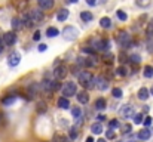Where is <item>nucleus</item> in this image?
I'll return each instance as SVG.
<instances>
[{
  "mask_svg": "<svg viewBox=\"0 0 153 142\" xmlns=\"http://www.w3.org/2000/svg\"><path fill=\"white\" fill-rule=\"evenodd\" d=\"M97 89L98 90H101V92H104V90H107L108 89V80L105 79V77H102V76H100V77H97Z\"/></svg>",
  "mask_w": 153,
  "mask_h": 142,
  "instance_id": "12",
  "label": "nucleus"
},
{
  "mask_svg": "<svg viewBox=\"0 0 153 142\" xmlns=\"http://www.w3.org/2000/svg\"><path fill=\"white\" fill-rule=\"evenodd\" d=\"M108 127H110V130H113V129H116V127H119V121L114 118V120H111L110 123H108Z\"/></svg>",
  "mask_w": 153,
  "mask_h": 142,
  "instance_id": "36",
  "label": "nucleus"
},
{
  "mask_svg": "<svg viewBox=\"0 0 153 142\" xmlns=\"http://www.w3.org/2000/svg\"><path fill=\"white\" fill-rule=\"evenodd\" d=\"M100 25H101L102 28H110V25H111V21H110V18H107V16H104L100 19Z\"/></svg>",
  "mask_w": 153,
  "mask_h": 142,
  "instance_id": "25",
  "label": "nucleus"
},
{
  "mask_svg": "<svg viewBox=\"0 0 153 142\" xmlns=\"http://www.w3.org/2000/svg\"><path fill=\"white\" fill-rule=\"evenodd\" d=\"M40 37H42V34H40V31H34V34H33V40H40Z\"/></svg>",
  "mask_w": 153,
  "mask_h": 142,
  "instance_id": "41",
  "label": "nucleus"
},
{
  "mask_svg": "<svg viewBox=\"0 0 153 142\" xmlns=\"http://www.w3.org/2000/svg\"><path fill=\"white\" fill-rule=\"evenodd\" d=\"M143 124H144V126H150V124H152V117H150V116H149V117H144Z\"/></svg>",
  "mask_w": 153,
  "mask_h": 142,
  "instance_id": "39",
  "label": "nucleus"
},
{
  "mask_svg": "<svg viewBox=\"0 0 153 142\" xmlns=\"http://www.w3.org/2000/svg\"><path fill=\"white\" fill-rule=\"evenodd\" d=\"M53 142H70V139L64 135H55L53 136Z\"/></svg>",
  "mask_w": 153,
  "mask_h": 142,
  "instance_id": "29",
  "label": "nucleus"
},
{
  "mask_svg": "<svg viewBox=\"0 0 153 142\" xmlns=\"http://www.w3.org/2000/svg\"><path fill=\"white\" fill-rule=\"evenodd\" d=\"M97 118H98V121H104V120H105V116H102V114H100V116H98Z\"/></svg>",
  "mask_w": 153,
  "mask_h": 142,
  "instance_id": "47",
  "label": "nucleus"
},
{
  "mask_svg": "<svg viewBox=\"0 0 153 142\" xmlns=\"http://www.w3.org/2000/svg\"><path fill=\"white\" fill-rule=\"evenodd\" d=\"M86 3H88L89 6H95V4H97V0H86Z\"/></svg>",
  "mask_w": 153,
  "mask_h": 142,
  "instance_id": "46",
  "label": "nucleus"
},
{
  "mask_svg": "<svg viewBox=\"0 0 153 142\" xmlns=\"http://www.w3.org/2000/svg\"><path fill=\"white\" fill-rule=\"evenodd\" d=\"M135 1H137V4H138L140 7H147L149 3H150V0H135Z\"/></svg>",
  "mask_w": 153,
  "mask_h": 142,
  "instance_id": "35",
  "label": "nucleus"
},
{
  "mask_svg": "<svg viewBox=\"0 0 153 142\" xmlns=\"http://www.w3.org/2000/svg\"><path fill=\"white\" fill-rule=\"evenodd\" d=\"M86 142H95V141H94L92 136H88V138H86Z\"/></svg>",
  "mask_w": 153,
  "mask_h": 142,
  "instance_id": "48",
  "label": "nucleus"
},
{
  "mask_svg": "<svg viewBox=\"0 0 153 142\" xmlns=\"http://www.w3.org/2000/svg\"><path fill=\"white\" fill-rule=\"evenodd\" d=\"M137 96H138V99H141V101H146V99H149V96H150V93H149V89H146V88H141V89L138 90Z\"/></svg>",
  "mask_w": 153,
  "mask_h": 142,
  "instance_id": "16",
  "label": "nucleus"
},
{
  "mask_svg": "<svg viewBox=\"0 0 153 142\" xmlns=\"http://www.w3.org/2000/svg\"><path fill=\"white\" fill-rule=\"evenodd\" d=\"M58 107L62 108V110H65V108L70 107V101H68L67 98H59V99H58Z\"/></svg>",
  "mask_w": 153,
  "mask_h": 142,
  "instance_id": "19",
  "label": "nucleus"
},
{
  "mask_svg": "<svg viewBox=\"0 0 153 142\" xmlns=\"http://www.w3.org/2000/svg\"><path fill=\"white\" fill-rule=\"evenodd\" d=\"M61 88V85H59V82L58 80H52V83H51V90L53 92V90H58Z\"/></svg>",
  "mask_w": 153,
  "mask_h": 142,
  "instance_id": "33",
  "label": "nucleus"
},
{
  "mask_svg": "<svg viewBox=\"0 0 153 142\" xmlns=\"http://www.w3.org/2000/svg\"><path fill=\"white\" fill-rule=\"evenodd\" d=\"M28 16H30V19H31L33 25H34V24H39V22H40V21H43V18H45V15H43L42 9H33V10L28 13Z\"/></svg>",
  "mask_w": 153,
  "mask_h": 142,
  "instance_id": "6",
  "label": "nucleus"
},
{
  "mask_svg": "<svg viewBox=\"0 0 153 142\" xmlns=\"http://www.w3.org/2000/svg\"><path fill=\"white\" fill-rule=\"evenodd\" d=\"M71 114H73L74 118H79V117H82V110H80L79 107H74V108L71 110Z\"/></svg>",
  "mask_w": 153,
  "mask_h": 142,
  "instance_id": "30",
  "label": "nucleus"
},
{
  "mask_svg": "<svg viewBox=\"0 0 153 142\" xmlns=\"http://www.w3.org/2000/svg\"><path fill=\"white\" fill-rule=\"evenodd\" d=\"M76 90H77V88H76V83H73V82H67L65 85H64V88H62V98H70V96H74L76 95Z\"/></svg>",
  "mask_w": 153,
  "mask_h": 142,
  "instance_id": "4",
  "label": "nucleus"
},
{
  "mask_svg": "<svg viewBox=\"0 0 153 142\" xmlns=\"http://www.w3.org/2000/svg\"><path fill=\"white\" fill-rule=\"evenodd\" d=\"M68 133H70V138H71V139H76V138H77V130H76V127H71Z\"/></svg>",
  "mask_w": 153,
  "mask_h": 142,
  "instance_id": "37",
  "label": "nucleus"
},
{
  "mask_svg": "<svg viewBox=\"0 0 153 142\" xmlns=\"http://www.w3.org/2000/svg\"><path fill=\"white\" fill-rule=\"evenodd\" d=\"M67 18H68V9H59L58 13H56V19L62 22V21H65Z\"/></svg>",
  "mask_w": 153,
  "mask_h": 142,
  "instance_id": "14",
  "label": "nucleus"
},
{
  "mask_svg": "<svg viewBox=\"0 0 153 142\" xmlns=\"http://www.w3.org/2000/svg\"><path fill=\"white\" fill-rule=\"evenodd\" d=\"M1 52H3V42L0 40V53H1Z\"/></svg>",
  "mask_w": 153,
  "mask_h": 142,
  "instance_id": "49",
  "label": "nucleus"
},
{
  "mask_svg": "<svg viewBox=\"0 0 153 142\" xmlns=\"http://www.w3.org/2000/svg\"><path fill=\"white\" fill-rule=\"evenodd\" d=\"M92 50H98V52H107L110 49V42L105 39H94L91 42Z\"/></svg>",
  "mask_w": 153,
  "mask_h": 142,
  "instance_id": "2",
  "label": "nucleus"
},
{
  "mask_svg": "<svg viewBox=\"0 0 153 142\" xmlns=\"http://www.w3.org/2000/svg\"><path fill=\"white\" fill-rule=\"evenodd\" d=\"M67 67L65 65H56L55 67V70H53V76L58 79V80H62V79H65L67 77Z\"/></svg>",
  "mask_w": 153,
  "mask_h": 142,
  "instance_id": "7",
  "label": "nucleus"
},
{
  "mask_svg": "<svg viewBox=\"0 0 153 142\" xmlns=\"http://www.w3.org/2000/svg\"><path fill=\"white\" fill-rule=\"evenodd\" d=\"M97 142H107V141H105V139H98Z\"/></svg>",
  "mask_w": 153,
  "mask_h": 142,
  "instance_id": "51",
  "label": "nucleus"
},
{
  "mask_svg": "<svg viewBox=\"0 0 153 142\" xmlns=\"http://www.w3.org/2000/svg\"><path fill=\"white\" fill-rule=\"evenodd\" d=\"M111 95H113V98H116V99L122 98V89H119V88H114V89L111 90Z\"/></svg>",
  "mask_w": 153,
  "mask_h": 142,
  "instance_id": "31",
  "label": "nucleus"
},
{
  "mask_svg": "<svg viewBox=\"0 0 153 142\" xmlns=\"http://www.w3.org/2000/svg\"><path fill=\"white\" fill-rule=\"evenodd\" d=\"M19 61H21V55H19L18 52H12V53L7 56V64H9L10 67H16V65L19 64Z\"/></svg>",
  "mask_w": 153,
  "mask_h": 142,
  "instance_id": "11",
  "label": "nucleus"
},
{
  "mask_svg": "<svg viewBox=\"0 0 153 142\" xmlns=\"http://www.w3.org/2000/svg\"><path fill=\"white\" fill-rule=\"evenodd\" d=\"M143 74H144V77H147V79L153 77V67H150V65H146V67H144Z\"/></svg>",
  "mask_w": 153,
  "mask_h": 142,
  "instance_id": "26",
  "label": "nucleus"
},
{
  "mask_svg": "<svg viewBox=\"0 0 153 142\" xmlns=\"http://www.w3.org/2000/svg\"><path fill=\"white\" fill-rule=\"evenodd\" d=\"M59 34V31H58V28H55V27H49L48 30H46V36L48 37H56Z\"/></svg>",
  "mask_w": 153,
  "mask_h": 142,
  "instance_id": "24",
  "label": "nucleus"
},
{
  "mask_svg": "<svg viewBox=\"0 0 153 142\" xmlns=\"http://www.w3.org/2000/svg\"><path fill=\"white\" fill-rule=\"evenodd\" d=\"M76 96H77V101L80 104H86L89 101V95L86 93V92H79V95L76 93Z\"/></svg>",
  "mask_w": 153,
  "mask_h": 142,
  "instance_id": "17",
  "label": "nucleus"
},
{
  "mask_svg": "<svg viewBox=\"0 0 153 142\" xmlns=\"http://www.w3.org/2000/svg\"><path fill=\"white\" fill-rule=\"evenodd\" d=\"M117 43H119V46L122 47V49H128V47L132 45V37L128 33L120 31L119 36H117Z\"/></svg>",
  "mask_w": 153,
  "mask_h": 142,
  "instance_id": "3",
  "label": "nucleus"
},
{
  "mask_svg": "<svg viewBox=\"0 0 153 142\" xmlns=\"http://www.w3.org/2000/svg\"><path fill=\"white\" fill-rule=\"evenodd\" d=\"M119 114H120L122 118H131V117L134 116V108H132L131 105H123V107L120 108Z\"/></svg>",
  "mask_w": 153,
  "mask_h": 142,
  "instance_id": "9",
  "label": "nucleus"
},
{
  "mask_svg": "<svg viewBox=\"0 0 153 142\" xmlns=\"http://www.w3.org/2000/svg\"><path fill=\"white\" fill-rule=\"evenodd\" d=\"M131 132V126L129 124H125L123 126V133H129Z\"/></svg>",
  "mask_w": 153,
  "mask_h": 142,
  "instance_id": "43",
  "label": "nucleus"
},
{
  "mask_svg": "<svg viewBox=\"0 0 153 142\" xmlns=\"http://www.w3.org/2000/svg\"><path fill=\"white\" fill-rule=\"evenodd\" d=\"M91 132H92L94 135H100L102 132V124L101 123H94V124L91 126Z\"/></svg>",
  "mask_w": 153,
  "mask_h": 142,
  "instance_id": "18",
  "label": "nucleus"
},
{
  "mask_svg": "<svg viewBox=\"0 0 153 142\" xmlns=\"http://www.w3.org/2000/svg\"><path fill=\"white\" fill-rule=\"evenodd\" d=\"M53 6V0H39V7L46 10V9H51Z\"/></svg>",
  "mask_w": 153,
  "mask_h": 142,
  "instance_id": "15",
  "label": "nucleus"
},
{
  "mask_svg": "<svg viewBox=\"0 0 153 142\" xmlns=\"http://www.w3.org/2000/svg\"><path fill=\"white\" fill-rule=\"evenodd\" d=\"M116 73H117V76H126L128 74V68L126 67H123V65H120V67H117V70H116Z\"/></svg>",
  "mask_w": 153,
  "mask_h": 142,
  "instance_id": "27",
  "label": "nucleus"
},
{
  "mask_svg": "<svg viewBox=\"0 0 153 142\" xmlns=\"http://www.w3.org/2000/svg\"><path fill=\"white\" fill-rule=\"evenodd\" d=\"M117 18H119L120 21H126V19H128V15H126L123 10H117Z\"/></svg>",
  "mask_w": 153,
  "mask_h": 142,
  "instance_id": "34",
  "label": "nucleus"
},
{
  "mask_svg": "<svg viewBox=\"0 0 153 142\" xmlns=\"http://www.w3.org/2000/svg\"><path fill=\"white\" fill-rule=\"evenodd\" d=\"M15 101H16V96H7V98H3V99H1V104H3L4 107H9V105H12Z\"/></svg>",
  "mask_w": 153,
  "mask_h": 142,
  "instance_id": "22",
  "label": "nucleus"
},
{
  "mask_svg": "<svg viewBox=\"0 0 153 142\" xmlns=\"http://www.w3.org/2000/svg\"><path fill=\"white\" fill-rule=\"evenodd\" d=\"M129 59H131V62H132V64H140L141 56H140V55H137V53H134V55H131V56H129Z\"/></svg>",
  "mask_w": 153,
  "mask_h": 142,
  "instance_id": "32",
  "label": "nucleus"
},
{
  "mask_svg": "<svg viewBox=\"0 0 153 142\" xmlns=\"http://www.w3.org/2000/svg\"><path fill=\"white\" fill-rule=\"evenodd\" d=\"M149 93H152V95H153V86H152V89H150V92H149Z\"/></svg>",
  "mask_w": 153,
  "mask_h": 142,
  "instance_id": "52",
  "label": "nucleus"
},
{
  "mask_svg": "<svg viewBox=\"0 0 153 142\" xmlns=\"http://www.w3.org/2000/svg\"><path fill=\"white\" fill-rule=\"evenodd\" d=\"M105 136H107V139H114V136H116V135H114V132H113V130H110V129H108V130L105 132Z\"/></svg>",
  "mask_w": 153,
  "mask_h": 142,
  "instance_id": "38",
  "label": "nucleus"
},
{
  "mask_svg": "<svg viewBox=\"0 0 153 142\" xmlns=\"http://www.w3.org/2000/svg\"><path fill=\"white\" fill-rule=\"evenodd\" d=\"M67 1H68V3H76L77 0H67Z\"/></svg>",
  "mask_w": 153,
  "mask_h": 142,
  "instance_id": "50",
  "label": "nucleus"
},
{
  "mask_svg": "<svg viewBox=\"0 0 153 142\" xmlns=\"http://www.w3.org/2000/svg\"><path fill=\"white\" fill-rule=\"evenodd\" d=\"M150 136H152V130L147 129V127L138 132V139H141V141H146V139H149Z\"/></svg>",
  "mask_w": 153,
  "mask_h": 142,
  "instance_id": "13",
  "label": "nucleus"
},
{
  "mask_svg": "<svg viewBox=\"0 0 153 142\" xmlns=\"http://www.w3.org/2000/svg\"><path fill=\"white\" fill-rule=\"evenodd\" d=\"M36 89H37V85H33V86H30V88H28V92L31 93V96H34V95H36Z\"/></svg>",
  "mask_w": 153,
  "mask_h": 142,
  "instance_id": "40",
  "label": "nucleus"
},
{
  "mask_svg": "<svg viewBox=\"0 0 153 142\" xmlns=\"http://www.w3.org/2000/svg\"><path fill=\"white\" fill-rule=\"evenodd\" d=\"M77 80H79V85H80L82 88H85V89H91V88H94V82H95V79H94V76H92L89 71H82V73H79Z\"/></svg>",
  "mask_w": 153,
  "mask_h": 142,
  "instance_id": "1",
  "label": "nucleus"
},
{
  "mask_svg": "<svg viewBox=\"0 0 153 142\" xmlns=\"http://www.w3.org/2000/svg\"><path fill=\"white\" fill-rule=\"evenodd\" d=\"M3 43L7 45V46H12L16 43V34L13 31H9V33H4L3 36Z\"/></svg>",
  "mask_w": 153,
  "mask_h": 142,
  "instance_id": "8",
  "label": "nucleus"
},
{
  "mask_svg": "<svg viewBox=\"0 0 153 142\" xmlns=\"http://www.w3.org/2000/svg\"><path fill=\"white\" fill-rule=\"evenodd\" d=\"M37 107H39V111H46V104L45 102H39Z\"/></svg>",
  "mask_w": 153,
  "mask_h": 142,
  "instance_id": "42",
  "label": "nucleus"
},
{
  "mask_svg": "<svg viewBox=\"0 0 153 142\" xmlns=\"http://www.w3.org/2000/svg\"><path fill=\"white\" fill-rule=\"evenodd\" d=\"M12 28H13V30H21V28H22V21H21V18H13V19H12Z\"/></svg>",
  "mask_w": 153,
  "mask_h": 142,
  "instance_id": "21",
  "label": "nucleus"
},
{
  "mask_svg": "<svg viewBox=\"0 0 153 142\" xmlns=\"http://www.w3.org/2000/svg\"><path fill=\"white\" fill-rule=\"evenodd\" d=\"M105 105H107V102H105L104 98H98V99L95 101V108H97V110H104Z\"/></svg>",
  "mask_w": 153,
  "mask_h": 142,
  "instance_id": "23",
  "label": "nucleus"
},
{
  "mask_svg": "<svg viewBox=\"0 0 153 142\" xmlns=\"http://www.w3.org/2000/svg\"><path fill=\"white\" fill-rule=\"evenodd\" d=\"M77 64L80 65H85V67H95L97 65V58L95 56H89V58H79L77 59Z\"/></svg>",
  "mask_w": 153,
  "mask_h": 142,
  "instance_id": "10",
  "label": "nucleus"
},
{
  "mask_svg": "<svg viewBox=\"0 0 153 142\" xmlns=\"http://www.w3.org/2000/svg\"><path fill=\"white\" fill-rule=\"evenodd\" d=\"M80 18H82V21H85V22H89V21H92V13L91 12H86V10H83V12H80Z\"/></svg>",
  "mask_w": 153,
  "mask_h": 142,
  "instance_id": "20",
  "label": "nucleus"
},
{
  "mask_svg": "<svg viewBox=\"0 0 153 142\" xmlns=\"http://www.w3.org/2000/svg\"><path fill=\"white\" fill-rule=\"evenodd\" d=\"M147 34H149V36H153V24L147 27Z\"/></svg>",
  "mask_w": 153,
  "mask_h": 142,
  "instance_id": "45",
  "label": "nucleus"
},
{
  "mask_svg": "<svg viewBox=\"0 0 153 142\" xmlns=\"http://www.w3.org/2000/svg\"><path fill=\"white\" fill-rule=\"evenodd\" d=\"M62 34H64V39H65V40L73 42V40L77 39V36H79V30L74 28V27H65L64 31H62Z\"/></svg>",
  "mask_w": 153,
  "mask_h": 142,
  "instance_id": "5",
  "label": "nucleus"
},
{
  "mask_svg": "<svg viewBox=\"0 0 153 142\" xmlns=\"http://www.w3.org/2000/svg\"><path fill=\"white\" fill-rule=\"evenodd\" d=\"M132 118H134V123H135V124H141L144 117H143V114H141V113H138V114H134V116H132Z\"/></svg>",
  "mask_w": 153,
  "mask_h": 142,
  "instance_id": "28",
  "label": "nucleus"
},
{
  "mask_svg": "<svg viewBox=\"0 0 153 142\" xmlns=\"http://www.w3.org/2000/svg\"><path fill=\"white\" fill-rule=\"evenodd\" d=\"M37 49H39V52H45V50L48 49V46L43 43V45H39V47H37Z\"/></svg>",
  "mask_w": 153,
  "mask_h": 142,
  "instance_id": "44",
  "label": "nucleus"
}]
</instances>
